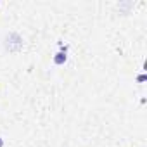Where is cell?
Here are the masks:
<instances>
[{"label": "cell", "instance_id": "277c9868", "mask_svg": "<svg viewBox=\"0 0 147 147\" xmlns=\"http://www.w3.org/2000/svg\"><path fill=\"white\" fill-rule=\"evenodd\" d=\"M0 147H4V138L0 137Z\"/></svg>", "mask_w": 147, "mask_h": 147}, {"label": "cell", "instance_id": "6da1fadb", "mask_svg": "<svg viewBox=\"0 0 147 147\" xmlns=\"http://www.w3.org/2000/svg\"><path fill=\"white\" fill-rule=\"evenodd\" d=\"M4 45H5V49H7L9 52L16 54V52H19V50L24 47V40H23V36H21L19 33L12 31V33H9V35L5 36V42H4Z\"/></svg>", "mask_w": 147, "mask_h": 147}, {"label": "cell", "instance_id": "7a4b0ae2", "mask_svg": "<svg viewBox=\"0 0 147 147\" xmlns=\"http://www.w3.org/2000/svg\"><path fill=\"white\" fill-rule=\"evenodd\" d=\"M66 61H67V54H66V50H59V52L54 55V64H57V66L64 64Z\"/></svg>", "mask_w": 147, "mask_h": 147}, {"label": "cell", "instance_id": "3957f363", "mask_svg": "<svg viewBox=\"0 0 147 147\" xmlns=\"http://www.w3.org/2000/svg\"><path fill=\"white\" fill-rule=\"evenodd\" d=\"M145 80H147L145 75H138V76H137V82H138V83H142V82H145Z\"/></svg>", "mask_w": 147, "mask_h": 147}]
</instances>
